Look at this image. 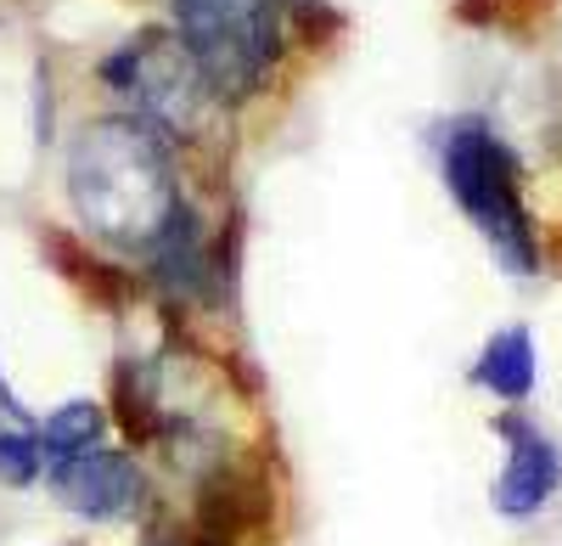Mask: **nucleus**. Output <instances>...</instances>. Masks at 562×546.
Here are the masks:
<instances>
[{
    "mask_svg": "<svg viewBox=\"0 0 562 546\" xmlns=\"http://www.w3.org/2000/svg\"><path fill=\"white\" fill-rule=\"evenodd\" d=\"M45 479H52V495L85 524H119V519H135L140 502H147V473H140L135 457H124V450L113 445H97L85 450V457L74 463H57L45 468Z\"/></svg>",
    "mask_w": 562,
    "mask_h": 546,
    "instance_id": "5",
    "label": "nucleus"
},
{
    "mask_svg": "<svg viewBox=\"0 0 562 546\" xmlns=\"http://www.w3.org/2000/svg\"><path fill=\"white\" fill-rule=\"evenodd\" d=\"M68 198L79 225L97 243L147 259L169 214L186 203L169 158V135L135 113L85 124L68 153Z\"/></svg>",
    "mask_w": 562,
    "mask_h": 546,
    "instance_id": "1",
    "label": "nucleus"
},
{
    "mask_svg": "<svg viewBox=\"0 0 562 546\" xmlns=\"http://www.w3.org/2000/svg\"><path fill=\"white\" fill-rule=\"evenodd\" d=\"M45 473V450H40V434L29 423H0V479L7 484H34Z\"/></svg>",
    "mask_w": 562,
    "mask_h": 546,
    "instance_id": "9",
    "label": "nucleus"
},
{
    "mask_svg": "<svg viewBox=\"0 0 562 546\" xmlns=\"http://www.w3.org/2000/svg\"><path fill=\"white\" fill-rule=\"evenodd\" d=\"M535 378H540V355H535L529 327H501L473 360V383L495 400H512V405L535 394Z\"/></svg>",
    "mask_w": 562,
    "mask_h": 546,
    "instance_id": "7",
    "label": "nucleus"
},
{
    "mask_svg": "<svg viewBox=\"0 0 562 546\" xmlns=\"http://www.w3.org/2000/svg\"><path fill=\"white\" fill-rule=\"evenodd\" d=\"M439 153V180L456 198V209L479 225V237L512 277H535L540 270V243L535 220L524 209V175L518 158L484 119H445L434 135Z\"/></svg>",
    "mask_w": 562,
    "mask_h": 546,
    "instance_id": "2",
    "label": "nucleus"
},
{
    "mask_svg": "<svg viewBox=\"0 0 562 546\" xmlns=\"http://www.w3.org/2000/svg\"><path fill=\"white\" fill-rule=\"evenodd\" d=\"M169 12L214 102H248L270 85L288 45V0H169Z\"/></svg>",
    "mask_w": 562,
    "mask_h": 546,
    "instance_id": "3",
    "label": "nucleus"
},
{
    "mask_svg": "<svg viewBox=\"0 0 562 546\" xmlns=\"http://www.w3.org/2000/svg\"><path fill=\"white\" fill-rule=\"evenodd\" d=\"M102 85L130 102L135 119H147L164 135H192L203 124V113L214 108V90H209L203 68L180 45V34H169V29H147V34L124 40L102 63Z\"/></svg>",
    "mask_w": 562,
    "mask_h": 546,
    "instance_id": "4",
    "label": "nucleus"
},
{
    "mask_svg": "<svg viewBox=\"0 0 562 546\" xmlns=\"http://www.w3.org/2000/svg\"><path fill=\"white\" fill-rule=\"evenodd\" d=\"M34 434H40V450H45V468H57V463H74L85 450L108 445V412L97 400H68Z\"/></svg>",
    "mask_w": 562,
    "mask_h": 546,
    "instance_id": "8",
    "label": "nucleus"
},
{
    "mask_svg": "<svg viewBox=\"0 0 562 546\" xmlns=\"http://www.w3.org/2000/svg\"><path fill=\"white\" fill-rule=\"evenodd\" d=\"M495 428L506 439V468L495 473V490L490 495H495V513L501 519L524 524V519H535L557 495V484H562V450L529 417H501Z\"/></svg>",
    "mask_w": 562,
    "mask_h": 546,
    "instance_id": "6",
    "label": "nucleus"
},
{
    "mask_svg": "<svg viewBox=\"0 0 562 546\" xmlns=\"http://www.w3.org/2000/svg\"><path fill=\"white\" fill-rule=\"evenodd\" d=\"M147 546H220V541H209L198 524H192V530H180V524H153V530H147Z\"/></svg>",
    "mask_w": 562,
    "mask_h": 546,
    "instance_id": "10",
    "label": "nucleus"
}]
</instances>
